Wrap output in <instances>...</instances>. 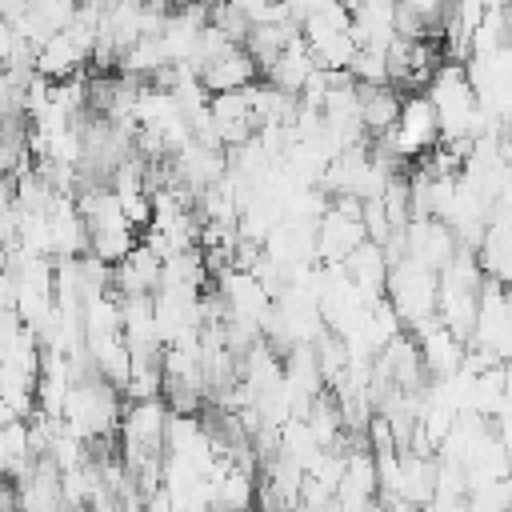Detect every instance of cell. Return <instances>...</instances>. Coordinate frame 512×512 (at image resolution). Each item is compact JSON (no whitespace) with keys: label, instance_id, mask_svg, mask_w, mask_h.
Here are the masks:
<instances>
[{"label":"cell","instance_id":"cell-1","mask_svg":"<svg viewBox=\"0 0 512 512\" xmlns=\"http://www.w3.org/2000/svg\"><path fill=\"white\" fill-rule=\"evenodd\" d=\"M436 296H440V276L428 272L424 264L400 260V264L388 268L384 300L396 312V320H400L404 332H412V328H420L424 320L436 316Z\"/></svg>","mask_w":512,"mask_h":512},{"label":"cell","instance_id":"cell-3","mask_svg":"<svg viewBox=\"0 0 512 512\" xmlns=\"http://www.w3.org/2000/svg\"><path fill=\"white\" fill-rule=\"evenodd\" d=\"M260 80V68L256 60L248 56L244 44H228L220 56H212L204 68H200V84L208 96H220V92H240V88H252Z\"/></svg>","mask_w":512,"mask_h":512},{"label":"cell","instance_id":"cell-4","mask_svg":"<svg viewBox=\"0 0 512 512\" xmlns=\"http://www.w3.org/2000/svg\"><path fill=\"white\" fill-rule=\"evenodd\" d=\"M356 96H360V128H364V136L368 140H380V136H388L392 128H396V120H400V92L396 88H360L356 84Z\"/></svg>","mask_w":512,"mask_h":512},{"label":"cell","instance_id":"cell-2","mask_svg":"<svg viewBox=\"0 0 512 512\" xmlns=\"http://www.w3.org/2000/svg\"><path fill=\"white\" fill-rule=\"evenodd\" d=\"M456 252H460V244H456L452 228L440 220H412L404 228V260H416L436 276L452 264Z\"/></svg>","mask_w":512,"mask_h":512}]
</instances>
